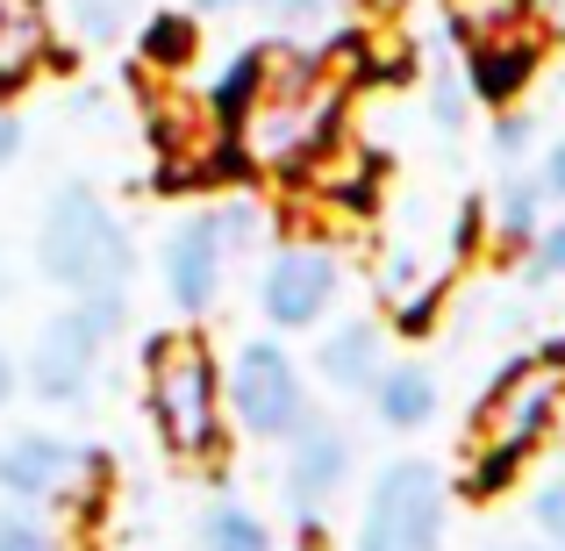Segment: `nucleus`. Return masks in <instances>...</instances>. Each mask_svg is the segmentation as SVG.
<instances>
[{"instance_id": "obj_1", "label": "nucleus", "mask_w": 565, "mask_h": 551, "mask_svg": "<svg viewBox=\"0 0 565 551\" xmlns=\"http://www.w3.org/2000/svg\"><path fill=\"white\" fill-rule=\"evenodd\" d=\"M565 409V345L537 351V359L501 365V380L487 386V401L472 409V466H466V495H501L515 480L530 452L552 437Z\"/></svg>"}, {"instance_id": "obj_2", "label": "nucleus", "mask_w": 565, "mask_h": 551, "mask_svg": "<svg viewBox=\"0 0 565 551\" xmlns=\"http://www.w3.org/2000/svg\"><path fill=\"white\" fill-rule=\"evenodd\" d=\"M143 409L172 458L222 452V372L201 330H158L143 345Z\"/></svg>"}, {"instance_id": "obj_3", "label": "nucleus", "mask_w": 565, "mask_h": 551, "mask_svg": "<svg viewBox=\"0 0 565 551\" xmlns=\"http://www.w3.org/2000/svg\"><path fill=\"white\" fill-rule=\"evenodd\" d=\"M36 265L65 294H122L129 273H137V251H129V230L108 215V201L94 187H65L43 208Z\"/></svg>"}, {"instance_id": "obj_4", "label": "nucleus", "mask_w": 565, "mask_h": 551, "mask_svg": "<svg viewBox=\"0 0 565 551\" xmlns=\"http://www.w3.org/2000/svg\"><path fill=\"white\" fill-rule=\"evenodd\" d=\"M115 330H122V294H79L65 316L43 322L36 351H29V386H36V401H51V409L86 401V386H94V372H100V345H108Z\"/></svg>"}, {"instance_id": "obj_5", "label": "nucleus", "mask_w": 565, "mask_h": 551, "mask_svg": "<svg viewBox=\"0 0 565 551\" xmlns=\"http://www.w3.org/2000/svg\"><path fill=\"white\" fill-rule=\"evenodd\" d=\"M151 151H158V180L166 187H215L244 166L236 137H230V115L215 100H193V94L151 100Z\"/></svg>"}, {"instance_id": "obj_6", "label": "nucleus", "mask_w": 565, "mask_h": 551, "mask_svg": "<svg viewBox=\"0 0 565 551\" xmlns=\"http://www.w3.org/2000/svg\"><path fill=\"white\" fill-rule=\"evenodd\" d=\"M444 538V473L429 458H394L373 480L359 551H437Z\"/></svg>"}, {"instance_id": "obj_7", "label": "nucleus", "mask_w": 565, "mask_h": 551, "mask_svg": "<svg viewBox=\"0 0 565 551\" xmlns=\"http://www.w3.org/2000/svg\"><path fill=\"white\" fill-rule=\"evenodd\" d=\"M100 480H108V458L57 430H29V437L0 444V495L14 501H86Z\"/></svg>"}, {"instance_id": "obj_8", "label": "nucleus", "mask_w": 565, "mask_h": 551, "mask_svg": "<svg viewBox=\"0 0 565 551\" xmlns=\"http://www.w3.org/2000/svg\"><path fill=\"white\" fill-rule=\"evenodd\" d=\"M258 236V208H201L180 236L166 244V294L180 308H215L222 273H230V251Z\"/></svg>"}, {"instance_id": "obj_9", "label": "nucleus", "mask_w": 565, "mask_h": 551, "mask_svg": "<svg viewBox=\"0 0 565 551\" xmlns=\"http://www.w3.org/2000/svg\"><path fill=\"white\" fill-rule=\"evenodd\" d=\"M230 409L250 437H294L308 423V386L301 365L287 359L279 345H244L230 365Z\"/></svg>"}, {"instance_id": "obj_10", "label": "nucleus", "mask_w": 565, "mask_h": 551, "mask_svg": "<svg viewBox=\"0 0 565 551\" xmlns=\"http://www.w3.org/2000/svg\"><path fill=\"white\" fill-rule=\"evenodd\" d=\"M337 287H344V273H337V251L322 244H287L273 265H265V316L279 322V330H316L322 308L337 301Z\"/></svg>"}, {"instance_id": "obj_11", "label": "nucleus", "mask_w": 565, "mask_h": 551, "mask_svg": "<svg viewBox=\"0 0 565 551\" xmlns=\"http://www.w3.org/2000/svg\"><path fill=\"white\" fill-rule=\"evenodd\" d=\"M287 444H294V458H287V501L301 516H322L337 501V487L351 480V437L337 423H316V415H308Z\"/></svg>"}, {"instance_id": "obj_12", "label": "nucleus", "mask_w": 565, "mask_h": 551, "mask_svg": "<svg viewBox=\"0 0 565 551\" xmlns=\"http://www.w3.org/2000/svg\"><path fill=\"white\" fill-rule=\"evenodd\" d=\"M537 80V29H494V36H472V57H466V86L472 100L487 108H515L523 86Z\"/></svg>"}, {"instance_id": "obj_13", "label": "nucleus", "mask_w": 565, "mask_h": 551, "mask_svg": "<svg viewBox=\"0 0 565 551\" xmlns=\"http://www.w3.org/2000/svg\"><path fill=\"white\" fill-rule=\"evenodd\" d=\"M294 180H301V193H316V201H330V208L337 201L365 208V201H373V151H359L351 129H330V137L294 166Z\"/></svg>"}, {"instance_id": "obj_14", "label": "nucleus", "mask_w": 565, "mask_h": 551, "mask_svg": "<svg viewBox=\"0 0 565 551\" xmlns=\"http://www.w3.org/2000/svg\"><path fill=\"white\" fill-rule=\"evenodd\" d=\"M316 372H322V386H337V394H373L380 386V330L373 322H344V330H330L322 337V351H316Z\"/></svg>"}, {"instance_id": "obj_15", "label": "nucleus", "mask_w": 565, "mask_h": 551, "mask_svg": "<svg viewBox=\"0 0 565 551\" xmlns=\"http://www.w3.org/2000/svg\"><path fill=\"white\" fill-rule=\"evenodd\" d=\"M51 57V14L43 0H0V100Z\"/></svg>"}, {"instance_id": "obj_16", "label": "nucleus", "mask_w": 565, "mask_h": 551, "mask_svg": "<svg viewBox=\"0 0 565 551\" xmlns=\"http://www.w3.org/2000/svg\"><path fill=\"white\" fill-rule=\"evenodd\" d=\"M373 409H380L386 430H423L437 415V380L423 365H386L380 386H373Z\"/></svg>"}, {"instance_id": "obj_17", "label": "nucleus", "mask_w": 565, "mask_h": 551, "mask_svg": "<svg viewBox=\"0 0 565 551\" xmlns=\"http://www.w3.org/2000/svg\"><path fill=\"white\" fill-rule=\"evenodd\" d=\"M201 551H273V530H265L250 509L222 501V509L201 516Z\"/></svg>"}, {"instance_id": "obj_18", "label": "nucleus", "mask_w": 565, "mask_h": 551, "mask_svg": "<svg viewBox=\"0 0 565 551\" xmlns=\"http://www.w3.org/2000/svg\"><path fill=\"white\" fill-rule=\"evenodd\" d=\"M193 22L186 14H158V22H143V36H137V51H143V65L151 72H186L193 65Z\"/></svg>"}, {"instance_id": "obj_19", "label": "nucleus", "mask_w": 565, "mask_h": 551, "mask_svg": "<svg viewBox=\"0 0 565 551\" xmlns=\"http://www.w3.org/2000/svg\"><path fill=\"white\" fill-rule=\"evenodd\" d=\"M537 208H544L537 180H509L501 187V208H494V236L501 244H537Z\"/></svg>"}, {"instance_id": "obj_20", "label": "nucleus", "mask_w": 565, "mask_h": 551, "mask_svg": "<svg viewBox=\"0 0 565 551\" xmlns=\"http://www.w3.org/2000/svg\"><path fill=\"white\" fill-rule=\"evenodd\" d=\"M129 14H137V0H72V29H79V43H115Z\"/></svg>"}, {"instance_id": "obj_21", "label": "nucleus", "mask_w": 565, "mask_h": 551, "mask_svg": "<svg viewBox=\"0 0 565 551\" xmlns=\"http://www.w3.org/2000/svg\"><path fill=\"white\" fill-rule=\"evenodd\" d=\"M444 8H451V22L466 29V36H494V29L523 22V0H444Z\"/></svg>"}, {"instance_id": "obj_22", "label": "nucleus", "mask_w": 565, "mask_h": 551, "mask_svg": "<svg viewBox=\"0 0 565 551\" xmlns=\"http://www.w3.org/2000/svg\"><path fill=\"white\" fill-rule=\"evenodd\" d=\"M466 108H472V86H466V72H451V65H444L437 80H429V115H437L444 129H458V123H466Z\"/></svg>"}, {"instance_id": "obj_23", "label": "nucleus", "mask_w": 565, "mask_h": 551, "mask_svg": "<svg viewBox=\"0 0 565 551\" xmlns=\"http://www.w3.org/2000/svg\"><path fill=\"white\" fill-rule=\"evenodd\" d=\"M201 14H222V8H265L279 14V22H308V14H322V0H193Z\"/></svg>"}, {"instance_id": "obj_24", "label": "nucleus", "mask_w": 565, "mask_h": 551, "mask_svg": "<svg viewBox=\"0 0 565 551\" xmlns=\"http://www.w3.org/2000/svg\"><path fill=\"white\" fill-rule=\"evenodd\" d=\"M0 551H57V538L36 516H0Z\"/></svg>"}, {"instance_id": "obj_25", "label": "nucleus", "mask_w": 565, "mask_h": 551, "mask_svg": "<svg viewBox=\"0 0 565 551\" xmlns=\"http://www.w3.org/2000/svg\"><path fill=\"white\" fill-rule=\"evenodd\" d=\"M480 236H487V208L480 201H458V215H451V258H472Z\"/></svg>"}, {"instance_id": "obj_26", "label": "nucleus", "mask_w": 565, "mask_h": 551, "mask_svg": "<svg viewBox=\"0 0 565 551\" xmlns=\"http://www.w3.org/2000/svg\"><path fill=\"white\" fill-rule=\"evenodd\" d=\"M530 273L537 279H565V215L552 230H537V258H530Z\"/></svg>"}, {"instance_id": "obj_27", "label": "nucleus", "mask_w": 565, "mask_h": 551, "mask_svg": "<svg viewBox=\"0 0 565 551\" xmlns=\"http://www.w3.org/2000/svg\"><path fill=\"white\" fill-rule=\"evenodd\" d=\"M537 530H544V538H558V544H565V473H558V480H544V487H537Z\"/></svg>"}, {"instance_id": "obj_28", "label": "nucleus", "mask_w": 565, "mask_h": 551, "mask_svg": "<svg viewBox=\"0 0 565 551\" xmlns=\"http://www.w3.org/2000/svg\"><path fill=\"white\" fill-rule=\"evenodd\" d=\"M494 151H501V158H523V151H530V115L501 108V123H494Z\"/></svg>"}, {"instance_id": "obj_29", "label": "nucleus", "mask_w": 565, "mask_h": 551, "mask_svg": "<svg viewBox=\"0 0 565 551\" xmlns=\"http://www.w3.org/2000/svg\"><path fill=\"white\" fill-rule=\"evenodd\" d=\"M523 22L537 36H565V0H523Z\"/></svg>"}, {"instance_id": "obj_30", "label": "nucleus", "mask_w": 565, "mask_h": 551, "mask_svg": "<svg viewBox=\"0 0 565 551\" xmlns=\"http://www.w3.org/2000/svg\"><path fill=\"white\" fill-rule=\"evenodd\" d=\"M537 187L565 201V144H552V151H544V172H537Z\"/></svg>"}, {"instance_id": "obj_31", "label": "nucleus", "mask_w": 565, "mask_h": 551, "mask_svg": "<svg viewBox=\"0 0 565 551\" xmlns=\"http://www.w3.org/2000/svg\"><path fill=\"white\" fill-rule=\"evenodd\" d=\"M14 158H22V123L0 108V166H14Z\"/></svg>"}, {"instance_id": "obj_32", "label": "nucleus", "mask_w": 565, "mask_h": 551, "mask_svg": "<svg viewBox=\"0 0 565 551\" xmlns=\"http://www.w3.org/2000/svg\"><path fill=\"white\" fill-rule=\"evenodd\" d=\"M8 401H14V359L0 351V409H8Z\"/></svg>"}, {"instance_id": "obj_33", "label": "nucleus", "mask_w": 565, "mask_h": 551, "mask_svg": "<svg viewBox=\"0 0 565 551\" xmlns=\"http://www.w3.org/2000/svg\"><path fill=\"white\" fill-rule=\"evenodd\" d=\"M0 301H8V258H0Z\"/></svg>"}, {"instance_id": "obj_34", "label": "nucleus", "mask_w": 565, "mask_h": 551, "mask_svg": "<svg viewBox=\"0 0 565 551\" xmlns=\"http://www.w3.org/2000/svg\"><path fill=\"white\" fill-rule=\"evenodd\" d=\"M301 551H316V538H308V544H301Z\"/></svg>"}]
</instances>
